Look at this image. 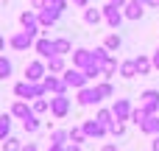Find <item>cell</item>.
Masks as SVG:
<instances>
[{"mask_svg":"<svg viewBox=\"0 0 159 151\" xmlns=\"http://www.w3.org/2000/svg\"><path fill=\"white\" fill-rule=\"evenodd\" d=\"M14 95L20 98V101H36V98H48V90H45V84L39 81V84H34V81H17L14 84Z\"/></svg>","mask_w":159,"mask_h":151,"instance_id":"obj_1","label":"cell"},{"mask_svg":"<svg viewBox=\"0 0 159 151\" xmlns=\"http://www.w3.org/2000/svg\"><path fill=\"white\" fill-rule=\"evenodd\" d=\"M45 76H48V62L45 59H31L25 64V81L39 84V81H45Z\"/></svg>","mask_w":159,"mask_h":151,"instance_id":"obj_2","label":"cell"},{"mask_svg":"<svg viewBox=\"0 0 159 151\" xmlns=\"http://www.w3.org/2000/svg\"><path fill=\"white\" fill-rule=\"evenodd\" d=\"M61 78L67 81V87H70V90H84V87H89L87 73H84V70H78V67H67V70L61 73Z\"/></svg>","mask_w":159,"mask_h":151,"instance_id":"obj_3","label":"cell"},{"mask_svg":"<svg viewBox=\"0 0 159 151\" xmlns=\"http://www.w3.org/2000/svg\"><path fill=\"white\" fill-rule=\"evenodd\" d=\"M8 45H11V50L25 53L28 48H34V45H36V36H34V34H28V31H17V34H11V36H8Z\"/></svg>","mask_w":159,"mask_h":151,"instance_id":"obj_4","label":"cell"},{"mask_svg":"<svg viewBox=\"0 0 159 151\" xmlns=\"http://www.w3.org/2000/svg\"><path fill=\"white\" fill-rule=\"evenodd\" d=\"M70 106H73V101L67 98V95H50V115L53 118H67L70 115Z\"/></svg>","mask_w":159,"mask_h":151,"instance_id":"obj_5","label":"cell"},{"mask_svg":"<svg viewBox=\"0 0 159 151\" xmlns=\"http://www.w3.org/2000/svg\"><path fill=\"white\" fill-rule=\"evenodd\" d=\"M101 11H103V22H106L109 28H115V31H117V28H120V22L126 20L123 8H117V6H112V3H106Z\"/></svg>","mask_w":159,"mask_h":151,"instance_id":"obj_6","label":"cell"},{"mask_svg":"<svg viewBox=\"0 0 159 151\" xmlns=\"http://www.w3.org/2000/svg\"><path fill=\"white\" fill-rule=\"evenodd\" d=\"M42 84H45L48 95H67V90H70V87H67V81H64L61 76H53V73H48Z\"/></svg>","mask_w":159,"mask_h":151,"instance_id":"obj_7","label":"cell"},{"mask_svg":"<svg viewBox=\"0 0 159 151\" xmlns=\"http://www.w3.org/2000/svg\"><path fill=\"white\" fill-rule=\"evenodd\" d=\"M112 112H115V120L126 123V120H131V112H134V106H131V101H129V98H117V101L112 104Z\"/></svg>","mask_w":159,"mask_h":151,"instance_id":"obj_8","label":"cell"},{"mask_svg":"<svg viewBox=\"0 0 159 151\" xmlns=\"http://www.w3.org/2000/svg\"><path fill=\"white\" fill-rule=\"evenodd\" d=\"M140 106L148 115H159V90H145L140 95Z\"/></svg>","mask_w":159,"mask_h":151,"instance_id":"obj_9","label":"cell"},{"mask_svg":"<svg viewBox=\"0 0 159 151\" xmlns=\"http://www.w3.org/2000/svg\"><path fill=\"white\" fill-rule=\"evenodd\" d=\"M34 53H39V59H53L56 56V45H53V39L50 36H39L36 39V45H34Z\"/></svg>","mask_w":159,"mask_h":151,"instance_id":"obj_10","label":"cell"},{"mask_svg":"<svg viewBox=\"0 0 159 151\" xmlns=\"http://www.w3.org/2000/svg\"><path fill=\"white\" fill-rule=\"evenodd\" d=\"M92 64H95V59H92V50H89V48H75V50H73V67L87 70V67H92Z\"/></svg>","mask_w":159,"mask_h":151,"instance_id":"obj_11","label":"cell"},{"mask_svg":"<svg viewBox=\"0 0 159 151\" xmlns=\"http://www.w3.org/2000/svg\"><path fill=\"white\" fill-rule=\"evenodd\" d=\"M78 106H98L103 98H101V92L95 90V87H84V90H78Z\"/></svg>","mask_w":159,"mask_h":151,"instance_id":"obj_12","label":"cell"},{"mask_svg":"<svg viewBox=\"0 0 159 151\" xmlns=\"http://www.w3.org/2000/svg\"><path fill=\"white\" fill-rule=\"evenodd\" d=\"M39 14V25H42V31H48V28H53L56 22H59V17H61V11H56L53 6H45L42 11H36Z\"/></svg>","mask_w":159,"mask_h":151,"instance_id":"obj_13","label":"cell"},{"mask_svg":"<svg viewBox=\"0 0 159 151\" xmlns=\"http://www.w3.org/2000/svg\"><path fill=\"white\" fill-rule=\"evenodd\" d=\"M81 129H84V134H87V137H98V140L109 134V129H106L103 123H98L95 118H89V120H84V123H81Z\"/></svg>","mask_w":159,"mask_h":151,"instance_id":"obj_14","label":"cell"},{"mask_svg":"<svg viewBox=\"0 0 159 151\" xmlns=\"http://www.w3.org/2000/svg\"><path fill=\"white\" fill-rule=\"evenodd\" d=\"M8 112H11V118H17V120H25V118H28L34 109H31V104H28V101H20V98H17V101L11 104V109H8Z\"/></svg>","mask_w":159,"mask_h":151,"instance_id":"obj_15","label":"cell"},{"mask_svg":"<svg viewBox=\"0 0 159 151\" xmlns=\"http://www.w3.org/2000/svg\"><path fill=\"white\" fill-rule=\"evenodd\" d=\"M140 132L148 134V137H157L159 134V115H148V118L140 123Z\"/></svg>","mask_w":159,"mask_h":151,"instance_id":"obj_16","label":"cell"},{"mask_svg":"<svg viewBox=\"0 0 159 151\" xmlns=\"http://www.w3.org/2000/svg\"><path fill=\"white\" fill-rule=\"evenodd\" d=\"M123 14H126V20H131V22H137V20H143V14H145V6L143 3H129L126 8H123Z\"/></svg>","mask_w":159,"mask_h":151,"instance_id":"obj_17","label":"cell"},{"mask_svg":"<svg viewBox=\"0 0 159 151\" xmlns=\"http://www.w3.org/2000/svg\"><path fill=\"white\" fill-rule=\"evenodd\" d=\"M84 22H87V25H98V22H103V11L95 8V6L84 8Z\"/></svg>","mask_w":159,"mask_h":151,"instance_id":"obj_18","label":"cell"},{"mask_svg":"<svg viewBox=\"0 0 159 151\" xmlns=\"http://www.w3.org/2000/svg\"><path fill=\"white\" fill-rule=\"evenodd\" d=\"M67 70V62H64V56H53V59H48V73H53V76H61Z\"/></svg>","mask_w":159,"mask_h":151,"instance_id":"obj_19","label":"cell"},{"mask_svg":"<svg viewBox=\"0 0 159 151\" xmlns=\"http://www.w3.org/2000/svg\"><path fill=\"white\" fill-rule=\"evenodd\" d=\"M134 64H137V76H148V73L154 70V62H151V56H143V53L134 59Z\"/></svg>","mask_w":159,"mask_h":151,"instance_id":"obj_20","label":"cell"},{"mask_svg":"<svg viewBox=\"0 0 159 151\" xmlns=\"http://www.w3.org/2000/svg\"><path fill=\"white\" fill-rule=\"evenodd\" d=\"M117 73H120V62H117V56H109V62L103 64V78H106V81H112Z\"/></svg>","mask_w":159,"mask_h":151,"instance_id":"obj_21","label":"cell"},{"mask_svg":"<svg viewBox=\"0 0 159 151\" xmlns=\"http://www.w3.org/2000/svg\"><path fill=\"white\" fill-rule=\"evenodd\" d=\"M70 143V129H53L50 132V146H67Z\"/></svg>","mask_w":159,"mask_h":151,"instance_id":"obj_22","label":"cell"},{"mask_svg":"<svg viewBox=\"0 0 159 151\" xmlns=\"http://www.w3.org/2000/svg\"><path fill=\"white\" fill-rule=\"evenodd\" d=\"M120 45H123V39H120V34H117V31H112V34L103 39V48H106L109 53H117V50H120Z\"/></svg>","mask_w":159,"mask_h":151,"instance_id":"obj_23","label":"cell"},{"mask_svg":"<svg viewBox=\"0 0 159 151\" xmlns=\"http://www.w3.org/2000/svg\"><path fill=\"white\" fill-rule=\"evenodd\" d=\"M6 137H11V112H3L0 115V143Z\"/></svg>","mask_w":159,"mask_h":151,"instance_id":"obj_24","label":"cell"},{"mask_svg":"<svg viewBox=\"0 0 159 151\" xmlns=\"http://www.w3.org/2000/svg\"><path fill=\"white\" fill-rule=\"evenodd\" d=\"M95 120H98V123H103L106 129H109L112 123H117V120H115V112H112V109H98V112H95Z\"/></svg>","mask_w":159,"mask_h":151,"instance_id":"obj_25","label":"cell"},{"mask_svg":"<svg viewBox=\"0 0 159 151\" xmlns=\"http://www.w3.org/2000/svg\"><path fill=\"white\" fill-rule=\"evenodd\" d=\"M39 126H42V123H39V115H34V112L22 120V129H25L28 134H36V132H39Z\"/></svg>","mask_w":159,"mask_h":151,"instance_id":"obj_26","label":"cell"},{"mask_svg":"<svg viewBox=\"0 0 159 151\" xmlns=\"http://www.w3.org/2000/svg\"><path fill=\"white\" fill-rule=\"evenodd\" d=\"M53 45H56V56H67V53H73V45H70V39H64V36L53 39Z\"/></svg>","mask_w":159,"mask_h":151,"instance_id":"obj_27","label":"cell"},{"mask_svg":"<svg viewBox=\"0 0 159 151\" xmlns=\"http://www.w3.org/2000/svg\"><path fill=\"white\" fill-rule=\"evenodd\" d=\"M31 109H34V115L50 112V98H36V101H31Z\"/></svg>","mask_w":159,"mask_h":151,"instance_id":"obj_28","label":"cell"},{"mask_svg":"<svg viewBox=\"0 0 159 151\" xmlns=\"http://www.w3.org/2000/svg\"><path fill=\"white\" fill-rule=\"evenodd\" d=\"M120 76H123V78H134V76H137V64H134V59L120 62Z\"/></svg>","mask_w":159,"mask_h":151,"instance_id":"obj_29","label":"cell"},{"mask_svg":"<svg viewBox=\"0 0 159 151\" xmlns=\"http://www.w3.org/2000/svg\"><path fill=\"white\" fill-rule=\"evenodd\" d=\"M0 146H3V151H22V146H25V143H22L20 137H6Z\"/></svg>","mask_w":159,"mask_h":151,"instance_id":"obj_30","label":"cell"},{"mask_svg":"<svg viewBox=\"0 0 159 151\" xmlns=\"http://www.w3.org/2000/svg\"><path fill=\"white\" fill-rule=\"evenodd\" d=\"M109 56H112V53H109V50H106V48H103V45H101V48H95V50H92V59H95V64H101V67H103V64H106V62H109Z\"/></svg>","mask_w":159,"mask_h":151,"instance_id":"obj_31","label":"cell"},{"mask_svg":"<svg viewBox=\"0 0 159 151\" xmlns=\"http://www.w3.org/2000/svg\"><path fill=\"white\" fill-rule=\"evenodd\" d=\"M95 90L101 92V98H112V95H115V87H112V81H106V78H103V81H98V84H95Z\"/></svg>","mask_w":159,"mask_h":151,"instance_id":"obj_32","label":"cell"},{"mask_svg":"<svg viewBox=\"0 0 159 151\" xmlns=\"http://www.w3.org/2000/svg\"><path fill=\"white\" fill-rule=\"evenodd\" d=\"M11 73H14V64H11V59L0 56V78L6 81V78H11Z\"/></svg>","mask_w":159,"mask_h":151,"instance_id":"obj_33","label":"cell"},{"mask_svg":"<svg viewBox=\"0 0 159 151\" xmlns=\"http://www.w3.org/2000/svg\"><path fill=\"white\" fill-rule=\"evenodd\" d=\"M70 143H75V146L87 143V134H84V129H81V126H73V129H70Z\"/></svg>","mask_w":159,"mask_h":151,"instance_id":"obj_34","label":"cell"},{"mask_svg":"<svg viewBox=\"0 0 159 151\" xmlns=\"http://www.w3.org/2000/svg\"><path fill=\"white\" fill-rule=\"evenodd\" d=\"M84 73H87V78H89V81H95V84H98V78L103 76V67H101V64H92V67H87Z\"/></svg>","mask_w":159,"mask_h":151,"instance_id":"obj_35","label":"cell"},{"mask_svg":"<svg viewBox=\"0 0 159 151\" xmlns=\"http://www.w3.org/2000/svg\"><path fill=\"white\" fill-rule=\"evenodd\" d=\"M145 118H148V112H145V109H143V106H137V109H134V112H131V123H137V126H140V123H143V120H145Z\"/></svg>","mask_w":159,"mask_h":151,"instance_id":"obj_36","label":"cell"},{"mask_svg":"<svg viewBox=\"0 0 159 151\" xmlns=\"http://www.w3.org/2000/svg\"><path fill=\"white\" fill-rule=\"evenodd\" d=\"M109 134H112V137H123V134H126V123H120V120L112 123V126H109Z\"/></svg>","mask_w":159,"mask_h":151,"instance_id":"obj_37","label":"cell"},{"mask_svg":"<svg viewBox=\"0 0 159 151\" xmlns=\"http://www.w3.org/2000/svg\"><path fill=\"white\" fill-rule=\"evenodd\" d=\"M48 6H53L56 11H61V14H64V8H67V0H48Z\"/></svg>","mask_w":159,"mask_h":151,"instance_id":"obj_38","label":"cell"},{"mask_svg":"<svg viewBox=\"0 0 159 151\" xmlns=\"http://www.w3.org/2000/svg\"><path fill=\"white\" fill-rule=\"evenodd\" d=\"M45 6H48V0H31V8H34V11H42Z\"/></svg>","mask_w":159,"mask_h":151,"instance_id":"obj_39","label":"cell"},{"mask_svg":"<svg viewBox=\"0 0 159 151\" xmlns=\"http://www.w3.org/2000/svg\"><path fill=\"white\" fill-rule=\"evenodd\" d=\"M151 62H154V70H159V48L151 53Z\"/></svg>","mask_w":159,"mask_h":151,"instance_id":"obj_40","label":"cell"},{"mask_svg":"<svg viewBox=\"0 0 159 151\" xmlns=\"http://www.w3.org/2000/svg\"><path fill=\"white\" fill-rule=\"evenodd\" d=\"M109 3H112V6H117V8H126L131 0H109Z\"/></svg>","mask_w":159,"mask_h":151,"instance_id":"obj_41","label":"cell"},{"mask_svg":"<svg viewBox=\"0 0 159 151\" xmlns=\"http://www.w3.org/2000/svg\"><path fill=\"white\" fill-rule=\"evenodd\" d=\"M101 151H117V143H106V146H103Z\"/></svg>","mask_w":159,"mask_h":151,"instance_id":"obj_42","label":"cell"},{"mask_svg":"<svg viewBox=\"0 0 159 151\" xmlns=\"http://www.w3.org/2000/svg\"><path fill=\"white\" fill-rule=\"evenodd\" d=\"M151 151H159V134L154 137V140H151Z\"/></svg>","mask_w":159,"mask_h":151,"instance_id":"obj_43","label":"cell"},{"mask_svg":"<svg viewBox=\"0 0 159 151\" xmlns=\"http://www.w3.org/2000/svg\"><path fill=\"white\" fill-rule=\"evenodd\" d=\"M75 6H81V8H89V0H73Z\"/></svg>","mask_w":159,"mask_h":151,"instance_id":"obj_44","label":"cell"},{"mask_svg":"<svg viewBox=\"0 0 159 151\" xmlns=\"http://www.w3.org/2000/svg\"><path fill=\"white\" fill-rule=\"evenodd\" d=\"M64 149H67V151H81V146H75V143H67Z\"/></svg>","mask_w":159,"mask_h":151,"instance_id":"obj_45","label":"cell"},{"mask_svg":"<svg viewBox=\"0 0 159 151\" xmlns=\"http://www.w3.org/2000/svg\"><path fill=\"white\" fill-rule=\"evenodd\" d=\"M22 151H39V149H36L34 143H25V146H22Z\"/></svg>","mask_w":159,"mask_h":151,"instance_id":"obj_46","label":"cell"},{"mask_svg":"<svg viewBox=\"0 0 159 151\" xmlns=\"http://www.w3.org/2000/svg\"><path fill=\"white\" fill-rule=\"evenodd\" d=\"M48 151H67L64 146H48Z\"/></svg>","mask_w":159,"mask_h":151,"instance_id":"obj_47","label":"cell"},{"mask_svg":"<svg viewBox=\"0 0 159 151\" xmlns=\"http://www.w3.org/2000/svg\"><path fill=\"white\" fill-rule=\"evenodd\" d=\"M145 6H151V8H159V0H148Z\"/></svg>","mask_w":159,"mask_h":151,"instance_id":"obj_48","label":"cell"},{"mask_svg":"<svg viewBox=\"0 0 159 151\" xmlns=\"http://www.w3.org/2000/svg\"><path fill=\"white\" fill-rule=\"evenodd\" d=\"M3 48H6V39L0 36V56H3Z\"/></svg>","mask_w":159,"mask_h":151,"instance_id":"obj_49","label":"cell"},{"mask_svg":"<svg viewBox=\"0 0 159 151\" xmlns=\"http://www.w3.org/2000/svg\"><path fill=\"white\" fill-rule=\"evenodd\" d=\"M134 3H143V6H145V3H148V0H134Z\"/></svg>","mask_w":159,"mask_h":151,"instance_id":"obj_50","label":"cell"}]
</instances>
